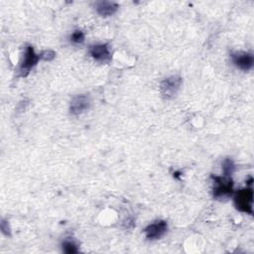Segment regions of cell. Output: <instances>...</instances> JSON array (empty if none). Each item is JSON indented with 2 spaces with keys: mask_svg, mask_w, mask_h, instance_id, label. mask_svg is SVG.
Instances as JSON below:
<instances>
[{
  "mask_svg": "<svg viewBox=\"0 0 254 254\" xmlns=\"http://www.w3.org/2000/svg\"><path fill=\"white\" fill-rule=\"evenodd\" d=\"M214 183L213 186V197L216 199L225 198L232 194L233 191V181L230 177H211Z\"/></svg>",
  "mask_w": 254,
  "mask_h": 254,
  "instance_id": "1",
  "label": "cell"
},
{
  "mask_svg": "<svg viewBox=\"0 0 254 254\" xmlns=\"http://www.w3.org/2000/svg\"><path fill=\"white\" fill-rule=\"evenodd\" d=\"M253 190L251 188H246L238 190L234 196V204L237 210L248 214L253 213Z\"/></svg>",
  "mask_w": 254,
  "mask_h": 254,
  "instance_id": "2",
  "label": "cell"
},
{
  "mask_svg": "<svg viewBox=\"0 0 254 254\" xmlns=\"http://www.w3.org/2000/svg\"><path fill=\"white\" fill-rule=\"evenodd\" d=\"M182 77L179 75H172L160 83V92L162 96L166 99H171L178 93L181 85H182Z\"/></svg>",
  "mask_w": 254,
  "mask_h": 254,
  "instance_id": "3",
  "label": "cell"
},
{
  "mask_svg": "<svg viewBox=\"0 0 254 254\" xmlns=\"http://www.w3.org/2000/svg\"><path fill=\"white\" fill-rule=\"evenodd\" d=\"M40 59V55H37L35 53L34 48L32 46H27L24 53L23 61L20 65V75L26 76L30 72V70L38 64Z\"/></svg>",
  "mask_w": 254,
  "mask_h": 254,
  "instance_id": "4",
  "label": "cell"
},
{
  "mask_svg": "<svg viewBox=\"0 0 254 254\" xmlns=\"http://www.w3.org/2000/svg\"><path fill=\"white\" fill-rule=\"evenodd\" d=\"M231 61L233 64L244 71L250 70L254 64V57L249 52H234L231 54Z\"/></svg>",
  "mask_w": 254,
  "mask_h": 254,
  "instance_id": "5",
  "label": "cell"
},
{
  "mask_svg": "<svg viewBox=\"0 0 254 254\" xmlns=\"http://www.w3.org/2000/svg\"><path fill=\"white\" fill-rule=\"evenodd\" d=\"M90 56L99 63H109L112 59L108 44H96L89 47Z\"/></svg>",
  "mask_w": 254,
  "mask_h": 254,
  "instance_id": "6",
  "label": "cell"
},
{
  "mask_svg": "<svg viewBox=\"0 0 254 254\" xmlns=\"http://www.w3.org/2000/svg\"><path fill=\"white\" fill-rule=\"evenodd\" d=\"M168 230V224L165 220H157L149 224L145 229V235L150 240H156L162 237Z\"/></svg>",
  "mask_w": 254,
  "mask_h": 254,
  "instance_id": "7",
  "label": "cell"
},
{
  "mask_svg": "<svg viewBox=\"0 0 254 254\" xmlns=\"http://www.w3.org/2000/svg\"><path fill=\"white\" fill-rule=\"evenodd\" d=\"M90 106L89 97L84 94L75 95L69 104V112L72 115H78L87 110Z\"/></svg>",
  "mask_w": 254,
  "mask_h": 254,
  "instance_id": "8",
  "label": "cell"
},
{
  "mask_svg": "<svg viewBox=\"0 0 254 254\" xmlns=\"http://www.w3.org/2000/svg\"><path fill=\"white\" fill-rule=\"evenodd\" d=\"M119 6L116 2L112 1H99L95 4V9L101 17H109L116 13Z\"/></svg>",
  "mask_w": 254,
  "mask_h": 254,
  "instance_id": "9",
  "label": "cell"
},
{
  "mask_svg": "<svg viewBox=\"0 0 254 254\" xmlns=\"http://www.w3.org/2000/svg\"><path fill=\"white\" fill-rule=\"evenodd\" d=\"M235 170V165H234V162L227 158L225 159L223 162H222V172H223V176L225 177H230L233 172Z\"/></svg>",
  "mask_w": 254,
  "mask_h": 254,
  "instance_id": "10",
  "label": "cell"
},
{
  "mask_svg": "<svg viewBox=\"0 0 254 254\" xmlns=\"http://www.w3.org/2000/svg\"><path fill=\"white\" fill-rule=\"evenodd\" d=\"M62 245H63V250L67 254L76 253L78 251L77 245L71 240H64Z\"/></svg>",
  "mask_w": 254,
  "mask_h": 254,
  "instance_id": "11",
  "label": "cell"
},
{
  "mask_svg": "<svg viewBox=\"0 0 254 254\" xmlns=\"http://www.w3.org/2000/svg\"><path fill=\"white\" fill-rule=\"evenodd\" d=\"M70 41L73 44H81L84 41V33L80 30H75L71 35H70Z\"/></svg>",
  "mask_w": 254,
  "mask_h": 254,
  "instance_id": "12",
  "label": "cell"
},
{
  "mask_svg": "<svg viewBox=\"0 0 254 254\" xmlns=\"http://www.w3.org/2000/svg\"><path fill=\"white\" fill-rule=\"evenodd\" d=\"M40 57H41V59H43L44 61L50 62V61H52V60L55 59L56 53H55L54 51H52V50H48V51H44V52L40 55Z\"/></svg>",
  "mask_w": 254,
  "mask_h": 254,
  "instance_id": "13",
  "label": "cell"
}]
</instances>
